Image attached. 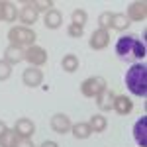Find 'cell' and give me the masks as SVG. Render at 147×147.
I'll use <instances>...</instances> for the list:
<instances>
[{
    "mask_svg": "<svg viewBox=\"0 0 147 147\" xmlns=\"http://www.w3.org/2000/svg\"><path fill=\"white\" fill-rule=\"evenodd\" d=\"M24 4H26V6H32L35 12H45V14L49 10H53V6H55V4H53V0H32V2H28V0H26Z\"/></svg>",
    "mask_w": 147,
    "mask_h": 147,
    "instance_id": "7402d4cb",
    "label": "cell"
},
{
    "mask_svg": "<svg viewBox=\"0 0 147 147\" xmlns=\"http://www.w3.org/2000/svg\"><path fill=\"white\" fill-rule=\"evenodd\" d=\"M16 147H35V145H34V141H32V139H18Z\"/></svg>",
    "mask_w": 147,
    "mask_h": 147,
    "instance_id": "83f0119b",
    "label": "cell"
},
{
    "mask_svg": "<svg viewBox=\"0 0 147 147\" xmlns=\"http://www.w3.org/2000/svg\"><path fill=\"white\" fill-rule=\"evenodd\" d=\"M116 55L122 61H137L145 57V43L137 35H122L116 41Z\"/></svg>",
    "mask_w": 147,
    "mask_h": 147,
    "instance_id": "6da1fadb",
    "label": "cell"
},
{
    "mask_svg": "<svg viewBox=\"0 0 147 147\" xmlns=\"http://www.w3.org/2000/svg\"><path fill=\"white\" fill-rule=\"evenodd\" d=\"M26 59V49L22 47H16V45H8L4 49V61L8 65H18Z\"/></svg>",
    "mask_w": 147,
    "mask_h": 147,
    "instance_id": "7c38bea8",
    "label": "cell"
},
{
    "mask_svg": "<svg viewBox=\"0 0 147 147\" xmlns=\"http://www.w3.org/2000/svg\"><path fill=\"white\" fill-rule=\"evenodd\" d=\"M112 110H116L120 116H127V114L134 110V100H131L129 96H125V94H120V96H116V100H114Z\"/></svg>",
    "mask_w": 147,
    "mask_h": 147,
    "instance_id": "4fadbf2b",
    "label": "cell"
},
{
    "mask_svg": "<svg viewBox=\"0 0 147 147\" xmlns=\"http://www.w3.org/2000/svg\"><path fill=\"white\" fill-rule=\"evenodd\" d=\"M125 16H127L129 22H131V20H134V22H143L147 18V2H143V0H141V2H131Z\"/></svg>",
    "mask_w": 147,
    "mask_h": 147,
    "instance_id": "30bf717a",
    "label": "cell"
},
{
    "mask_svg": "<svg viewBox=\"0 0 147 147\" xmlns=\"http://www.w3.org/2000/svg\"><path fill=\"white\" fill-rule=\"evenodd\" d=\"M6 131H8V127H6V124H4V122H0V137L4 136Z\"/></svg>",
    "mask_w": 147,
    "mask_h": 147,
    "instance_id": "f546056e",
    "label": "cell"
},
{
    "mask_svg": "<svg viewBox=\"0 0 147 147\" xmlns=\"http://www.w3.org/2000/svg\"><path fill=\"white\" fill-rule=\"evenodd\" d=\"M49 125H51V129H53L55 134H61V136L67 134V131H71V127H73L69 116H65V114H55V116H51Z\"/></svg>",
    "mask_w": 147,
    "mask_h": 147,
    "instance_id": "9c48e42d",
    "label": "cell"
},
{
    "mask_svg": "<svg viewBox=\"0 0 147 147\" xmlns=\"http://www.w3.org/2000/svg\"><path fill=\"white\" fill-rule=\"evenodd\" d=\"M12 75V65H8L4 59H0V80H8Z\"/></svg>",
    "mask_w": 147,
    "mask_h": 147,
    "instance_id": "484cf974",
    "label": "cell"
},
{
    "mask_svg": "<svg viewBox=\"0 0 147 147\" xmlns=\"http://www.w3.org/2000/svg\"><path fill=\"white\" fill-rule=\"evenodd\" d=\"M61 67L65 73H75V71H79V57L73 55V53H69L61 59Z\"/></svg>",
    "mask_w": 147,
    "mask_h": 147,
    "instance_id": "ffe728a7",
    "label": "cell"
},
{
    "mask_svg": "<svg viewBox=\"0 0 147 147\" xmlns=\"http://www.w3.org/2000/svg\"><path fill=\"white\" fill-rule=\"evenodd\" d=\"M84 34V28H80V26H75V24H71L67 28V35L69 37H82Z\"/></svg>",
    "mask_w": 147,
    "mask_h": 147,
    "instance_id": "4316f807",
    "label": "cell"
},
{
    "mask_svg": "<svg viewBox=\"0 0 147 147\" xmlns=\"http://www.w3.org/2000/svg\"><path fill=\"white\" fill-rule=\"evenodd\" d=\"M43 24H45L47 30H57V28H61V24H63L61 12L59 10H49L45 14V18H43Z\"/></svg>",
    "mask_w": 147,
    "mask_h": 147,
    "instance_id": "e0dca14e",
    "label": "cell"
},
{
    "mask_svg": "<svg viewBox=\"0 0 147 147\" xmlns=\"http://www.w3.org/2000/svg\"><path fill=\"white\" fill-rule=\"evenodd\" d=\"M129 20H127V16L125 14H112V22H110V28L116 30V32H124L129 28Z\"/></svg>",
    "mask_w": 147,
    "mask_h": 147,
    "instance_id": "ac0fdd59",
    "label": "cell"
},
{
    "mask_svg": "<svg viewBox=\"0 0 147 147\" xmlns=\"http://www.w3.org/2000/svg\"><path fill=\"white\" fill-rule=\"evenodd\" d=\"M134 139L139 147H147V116H141L134 125Z\"/></svg>",
    "mask_w": 147,
    "mask_h": 147,
    "instance_id": "8fae6325",
    "label": "cell"
},
{
    "mask_svg": "<svg viewBox=\"0 0 147 147\" xmlns=\"http://www.w3.org/2000/svg\"><path fill=\"white\" fill-rule=\"evenodd\" d=\"M110 43V32H106V30H94L90 35V41H88V45L90 49L94 51H102V49H106Z\"/></svg>",
    "mask_w": 147,
    "mask_h": 147,
    "instance_id": "52a82bcc",
    "label": "cell"
},
{
    "mask_svg": "<svg viewBox=\"0 0 147 147\" xmlns=\"http://www.w3.org/2000/svg\"><path fill=\"white\" fill-rule=\"evenodd\" d=\"M124 82H125V88L134 96L145 98V94H147V65L143 61L141 63H134L125 71Z\"/></svg>",
    "mask_w": 147,
    "mask_h": 147,
    "instance_id": "7a4b0ae2",
    "label": "cell"
},
{
    "mask_svg": "<svg viewBox=\"0 0 147 147\" xmlns=\"http://www.w3.org/2000/svg\"><path fill=\"white\" fill-rule=\"evenodd\" d=\"M114 100H116V94H114L110 88H104V90L96 96V104H98V108H100L102 112L112 110L114 108Z\"/></svg>",
    "mask_w": 147,
    "mask_h": 147,
    "instance_id": "5bb4252c",
    "label": "cell"
},
{
    "mask_svg": "<svg viewBox=\"0 0 147 147\" xmlns=\"http://www.w3.org/2000/svg\"><path fill=\"white\" fill-rule=\"evenodd\" d=\"M71 131H73V136L77 137V139H88L92 136V129L88 124H84V122H79V124H75L71 127Z\"/></svg>",
    "mask_w": 147,
    "mask_h": 147,
    "instance_id": "d6986e66",
    "label": "cell"
},
{
    "mask_svg": "<svg viewBox=\"0 0 147 147\" xmlns=\"http://www.w3.org/2000/svg\"><path fill=\"white\" fill-rule=\"evenodd\" d=\"M18 16V10L12 2H6V0H0V20L2 22H14Z\"/></svg>",
    "mask_w": 147,
    "mask_h": 147,
    "instance_id": "9a60e30c",
    "label": "cell"
},
{
    "mask_svg": "<svg viewBox=\"0 0 147 147\" xmlns=\"http://www.w3.org/2000/svg\"><path fill=\"white\" fill-rule=\"evenodd\" d=\"M18 139H20V137L16 136L14 131H10V129H8V131H6L4 136L0 137V147H16Z\"/></svg>",
    "mask_w": 147,
    "mask_h": 147,
    "instance_id": "cb8c5ba5",
    "label": "cell"
},
{
    "mask_svg": "<svg viewBox=\"0 0 147 147\" xmlns=\"http://www.w3.org/2000/svg\"><path fill=\"white\" fill-rule=\"evenodd\" d=\"M18 18H20V22L26 26V28H30V26H34L37 22V12L32 8V6H26L24 4V8L18 12Z\"/></svg>",
    "mask_w": 147,
    "mask_h": 147,
    "instance_id": "2e32d148",
    "label": "cell"
},
{
    "mask_svg": "<svg viewBox=\"0 0 147 147\" xmlns=\"http://www.w3.org/2000/svg\"><path fill=\"white\" fill-rule=\"evenodd\" d=\"M86 20H88V16H86V12L82 10V8H77V10H73V14H71V22L75 24V26L84 28Z\"/></svg>",
    "mask_w": 147,
    "mask_h": 147,
    "instance_id": "603a6c76",
    "label": "cell"
},
{
    "mask_svg": "<svg viewBox=\"0 0 147 147\" xmlns=\"http://www.w3.org/2000/svg\"><path fill=\"white\" fill-rule=\"evenodd\" d=\"M104 88H108L106 86V79H102V77H88L80 84V94L86 96V98H96Z\"/></svg>",
    "mask_w": 147,
    "mask_h": 147,
    "instance_id": "277c9868",
    "label": "cell"
},
{
    "mask_svg": "<svg viewBox=\"0 0 147 147\" xmlns=\"http://www.w3.org/2000/svg\"><path fill=\"white\" fill-rule=\"evenodd\" d=\"M14 134L20 139H32V136L35 134V124L32 120H28V118H20L14 124Z\"/></svg>",
    "mask_w": 147,
    "mask_h": 147,
    "instance_id": "8992f818",
    "label": "cell"
},
{
    "mask_svg": "<svg viewBox=\"0 0 147 147\" xmlns=\"http://www.w3.org/2000/svg\"><path fill=\"white\" fill-rule=\"evenodd\" d=\"M88 125H90L92 131L100 134V131H104V129L108 127V120H106L102 114H94V116H90V122H88Z\"/></svg>",
    "mask_w": 147,
    "mask_h": 147,
    "instance_id": "44dd1931",
    "label": "cell"
},
{
    "mask_svg": "<svg viewBox=\"0 0 147 147\" xmlns=\"http://www.w3.org/2000/svg\"><path fill=\"white\" fill-rule=\"evenodd\" d=\"M39 147H59V145H57L55 141H43V143H41Z\"/></svg>",
    "mask_w": 147,
    "mask_h": 147,
    "instance_id": "f1b7e54d",
    "label": "cell"
},
{
    "mask_svg": "<svg viewBox=\"0 0 147 147\" xmlns=\"http://www.w3.org/2000/svg\"><path fill=\"white\" fill-rule=\"evenodd\" d=\"M110 22H112V14L110 12H102L100 16H98V30H106L108 32Z\"/></svg>",
    "mask_w": 147,
    "mask_h": 147,
    "instance_id": "d4e9b609",
    "label": "cell"
},
{
    "mask_svg": "<svg viewBox=\"0 0 147 147\" xmlns=\"http://www.w3.org/2000/svg\"><path fill=\"white\" fill-rule=\"evenodd\" d=\"M35 32L32 28H26V26H14L10 28L8 32V39H10V45H16V47H32L35 43Z\"/></svg>",
    "mask_w": 147,
    "mask_h": 147,
    "instance_id": "3957f363",
    "label": "cell"
},
{
    "mask_svg": "<svg viewBox=\"0 0 147 147\" xmlns=\"http://www.w3.org/2000/svg\"><path fill=\"white\" fill-rule=\"evenodd\" d=\"M22 80H24L26 86L37 88V86L43 82V73H41V69H37V67H28L22 75Z\"/></svg>",
    "mask_w": 147,
    "mask_h": 147,
    "instance_id": "ba28073f",
    "label": "cell"
},
{
    "mask_svg": "<svg viewBox=\"0 0 147 147\" xmlns=\"http://www.w3.org/2000/svg\"><path fill=\"white\" fill-rule=\"evenodd\" d=\"M26 61L30 63V67H43L47 63V51L39 45H32L26 49Z\"/></svg>",
    "mask_w": 147,
    "mask_h": 147,
    "instance_id": "5b68a950",
    "label": "cell"
}]
</instances>
